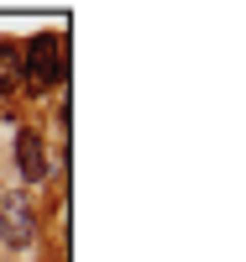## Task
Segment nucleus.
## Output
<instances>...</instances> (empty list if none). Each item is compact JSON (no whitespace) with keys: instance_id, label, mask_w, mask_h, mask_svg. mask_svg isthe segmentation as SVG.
Masks as SVG:
<instances>
[{"instance_id":"f257e3e1","label":"nucleus","mask_w":246,"mask_h":262,"mask_svg":"<svg viewBox=\"0 0 246 262\" xmlns=\"http://www.w3.org/2000/svg\"><path fill=\"white\" fill-rule=\"evenodd\" d=\"M0 236H6V247H32L37 242V215H32V200L27 194H0Z\"/></svg>"},{"instance_id":"f03ea898","label":"nucleus","mask_w":246,"mask_h":262,"mask_svg":"<svg viewBox=\"0 0 246 262\" xmlns=\"http://www.w3.org/2000/svg\"><path fill=\"white\" fill-rule=\"evenodd\" d=\"M27 79L37 90H48V84L63 79V37L58 32H37L32 48H27Z\"/></svg>"},{"instance_id":"7ed1b4c3","label":"nucleus","mask_w":246,"mask_h":262,"mask_svg":"<svg viewBox=\"0 0 246 262\" xmlns=\"http://www.w3.org/2000/svg\"><path fill=\"white\" fill-rule=\"evenodd\" d=\"M16 168H21V179H27V184H42V179H48V147H42V137H37L32 126L16 131Z\"/></svg>"},{"instance_id":"20e7f679","label":"nucleus","mask_w":246,"mask_h":262,"mask_svg":"<svg viewBox=\"0 0 246 262\" xmlns=\"http://www.w3.org/2000/svg\"><path fill=\"white\" fill-rule=\"evenodd\" d=\"M16 74H21V58H16L11 42H0V95L16 90Z\"/></svg>"}]
</instances>
